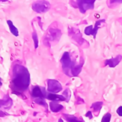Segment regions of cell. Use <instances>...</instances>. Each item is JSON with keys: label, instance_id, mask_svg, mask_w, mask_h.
Here are the masks:
<instances>
[{"label": "cell", "instance_id": "obj_11", "mask_svg": "<svg viewBox=\"0 0 122 122\" xmlns=\"http://www.w3.org/2000/svg\"><path fill=\"white\" fill-rule=\"evenodd\" d=\"M121 60H122V56L121 55H118L117 56H116V57L106 60L104 61V66H108L110 68H115L116 66L119 64Z\"/></svg>", "mask_w": 122, "mask_h": 122}, {"label": "cell", "instance_id": "obj_16", "mask_svg": "<svg viewBox=\"0 0 122 122\" xmlns=\"http://www.w3.org/2000/svg\"><path fill=\"white\" fill-rule=\"evenodd\" d=\"M103 105V103L102 101H97V102L93 103L91 105V108L93 109V111L94 113H97V112H99L101 111Z\"/></svg>", "mask_w": 122, "mask_h": 122}, {"label": "cell", "instance_id": "obj_19", "mask_svg": "<svg viewBox=\"0 0 122 122\" xmlns=\"http://www.w3.org/2000/svg\"><path fill=\"white\" fill-rule=\"evenodd\" d=\"M71 91L69 88H66L63 93V96L66 98V102H68L70 98H71Z\"/></svg>", "mask_w": 122, "mask_h": 122}, {"label": "cell", "instance_id": "obj_10", "mask_svg": "<svg viewBox=\"0 0 122 122\" xmlns=\"http://www.w3.org/2000/svg\"><path fill=\"white\" fill-rule=\"evenodd\" d=\"M13 104L12 99L7 94L5 95L2 99L0 100V110H9L11 108Z\"/></svg>", "mask_w": 122, "mask_h": 122}, {"label": "cell", "instance_id": "obj_15", "mask_svg": "<svg viewBox=\"0 0 122 122\" xmlns=\"http://www.w3.org/2000/svg\"><path fill=\"white\" fill-rule=\"evenodd\" d=\"M7 23L9 26V28H10V32H12V34L16 37H17L19 35V32H18V30L17 29V27L13 25L12 22L10 20H7Z\"/></svg>", "mask_w": 122, "mask_h": 122}, {"label": "cell", "instance_id": "obj_14", "mask_svg": "<svg viewBox=\"0 0 122 122\" xmlns=\"http://www.w3.org/2000/svg\"><path fill=\"white\" fill-rule=\"evenodd\" d=\"M63 116L64 118V119L67 121V122H84V121L83 120V118H78L76 116L73 115H70V114H67V113H63Z\"/></svg>", "mask_w": 122, "mask_h": 122}, {"label": "cell", "instance_id": "obj_12", "mask_svg": "<svg viewBox=\"0 0 122 122\" xmlns=\"http://www.w3.org/2000/svg\"><path fill=\"white\" fill-rule=\"evenodd\" d=\"M46 98L50 101H66V98L63 95H58L57 93H52L47 91L46 94Z\"/></svg>", "mask_w": 122, "mask_h": 122}, {"label": "cell", "instance_id": "obj_20", "mask_svg": "<svg viewBox=\"0 0 122 122\" xmlns=\"http://www.w3.org/2000/svg\"><path fill=\"white\" fill-rule=\"evenodd\" d=\"M32 39L34 41V44H35V48L37 49L38 47V45H39V40H38V37L36 33V32H34L32 33Z\"/></svg>", "mask_w": 122, "mask_h": 122}, {"label": "cell", "instance_id": "obj_7", "mask_svg": "<svg viewBox=\"0 0 122 122\" xmlns=\"http://www.w3.org/2000/svg\"><path fill=\"white\" fill-rule=\"evenodd\" d=\"M105 20H98L95 23V25L93 26V25H90L88 27H86L84 30V32L86 35H93V38L96 39V35H97V32H98V30L99 28H101V25L102 23L105 22Z\"/></svg>", "mask_w": 122, "mask_h": 122}, {"label": "cell", "instance_id": "obj_22", "mask_svg": "<svg viewBox=\"0 0 122 122\" xmlns=\"http://www.w3.org/2000/svg\"><path fill=\"white\" fill-rule=\"evenodd\" d=\"M85 116L89 118V119H92V118H93V113H92V112H91V111H88V112L85 114Z\"/></svg>", "mask_w": 122, "mask_h": 122}, {"label": "cell", "instance_id": "obj_26", "mask_svg": "<svg viewBox=\"0 0 122 122\" xmlns=\"http://www.w3.org/2000/svg\"><path fill=\"white\" fill-rule=\"evenodd\" d=\"M0 86H2V83L1 81V78H0Z\"/></svg>", "mask_w": 122, "mask_h": 122}, {"label": "cell", "instance_id": "obj_6", "mask_svg": "<svg viewBox=\"0 0 122 122\" xmlns=\"http://www.w3.org/2000/svg\"><path fill=\"white\" fill-rule=\"evenodd\" d=\"M47 91L50 93H57L63 90V87L61 86L60 83L57 80L54 79H47Z\"/></svg>", "mask_w": 122, "mask_h": 122}, {"label": "cell", "instance_id": "obj_21", "mask_svg": "<svg viewBox=\"0 0 122 122\" xmlns=\"http://www.w3.org/2000/svg\"><path fill=\"white\" fill-rule=\"evenodd\" d=\"M111 118V114L110 113H106L102 118L101 122H110Z\"/></svg>", "mask_w": 122, "mask_h": 122}, {"label": "cell", "instance_id": "obj_17", "mask_svg": "<svg viewBox=\"0 0 122 122\" xmlns=\"http://www.w3.org/2000/svg\"><path fill=\"white\" fill-rule=\"evenodd\" d=\"M106 3L109 8H113L117 5L122 4V0H107Z\"/></svg>", "mask_w": 122, "mask_h": 122}, {"label": "cell", "instance_id": "obj_5", "mask_svg": "<svg viewBox=\"0 0 122 122\" xmlns=\"http://www.w3.org/2000/svg\"><path fill=\"white\" fill-rule=\"evenodd\" d=\"M32 10L37 13H45L50 9V4L45 0H37L32 5Z\"/></svg>", "mask_w": 122, "mask_h": 122}, {"label": "cell", "instance_id": "obj_1", "mask_svg": "<svg viewBox=\"0 0 122 122\" xmlns=\"http://www.w3.org/2000/svg\"><path fill=\"white\" fill-rule=\"evenodd\" d=\"M30 84V74L27 68L20 64H15L12 68L10 88L12 93L22 96L28 90Z\"/></svg>", "mask_w": 122, "mask_h": 122}, {"label": "cell", "instance_id": "obj_18", "mask_svg": "<svg viewBox=\"0 0 122 122\" xmlns=\"http://www.w3.org/2000/svg\"><path fill=\"white\" fill-rule=\"evenodd\" d=\"M33 101H34V102H35V103L44 106V107L46 108L47 111V102L45 101V98H34Z\"/></svg>", "mask_w": 122, "mask_h": 122}, {"label": "cell", "instance_id": "obj_9", "mask_svg": "<svg viewBox=\"0 0 122 122\" xmlns=\"http://www.w3.org/2000/svg\"><path fill=\"white\" fill-rule=\"evenodd\" d=\"M68 32H69V36H71L72 39H73L79 45H82L83 42H86L85 40L83 38L82 35L79 31V30L75 28H69Z\"/></svg>", "mask_w": 122, "mask_h": 122}, {"label": "cell", "instance_id": "obj_24", "mask_svg": "<svg viewBox=\"0 0 122 122\" xmlns=\"http://www.w3.org/2000/svg\"><path fill=\"white\" fill-rule=\"evenodd\" d=\"M8 115H9V113H7L5 112L4 111L0 110V117H4V116H8Z\"/></svg>", "mask_w": 122, "mask_h": 122}, {"label": "cell", "instance_id": "obj_8", "mask_svg": "<svg viewBox=\"0 0 122 122\" xmlns=\"http://www.w3.org/2000/svg\"><path fill=\"white\" fill-rule=\"evenodd\" d=\"M47 93V91L45 89V88L40 87L38 86H33L32 88L31 96L33 99L34 98H46Z\"/></svg>", "mask_w": 122, "mask_h": 122}, {"label": "cell", "instance_id": "obj_3", "mask_svg": "<svg viewBox=\"0 0 122 122\" xmlns=\"http://www.w3.org/2000/svg\"><path fill=\"white\" fill-rule=\"evenodd\" d=\"M61 31L57 28L51 27L48 30V32H47V35L44 40V43L45 45L50 46L49 44L50 42H57L59 41L60 37H61Z\"/></svg>", "mask_w": 122, "mask_h": 122}, {"label": "cell", "instance_id": "obj_2", "mask_svg": "<svg viewBox=\"0 0 122 122\" xmlns=\"http://www.w3.org/2000/svg\"><path fill=\"white\" fill-rule=\"evenodd\" d=\"M60 63L62 64L63 73L69 77L78 76L80 74L83 65V63L76 64V62L71 60L68 52H65L63 53L60 59Z\"/></svg>", "mask_w": 122, "mask_h": 122}, {"label": "cell", "instance_id": "obj_25", "mask_svg": "<svg viewBox=\"0 0 122 122\" xmlns=\"http://www.w3.org/2000/svg\"><path fill=\"white\" fill-rule=\"evenodd\" d=\"M58 122H63V118H59V120H58Z\"/></svg>", "mask_w": 122, "mask_h": 122}, {"label": "cell", "instance_id": "obj_13", "mask_svg": "<svg viewBox=\"0 0 122 122\" xmlns=\"http://www.w3.org/2000/svg\"><path fill=\"white\" fill-rule=\"evenodd\" d=\"M63 108H64L63 106L60 104L57 101H52L50 102V111L53 113H56V112H59L60 111H62Z\"/></svg>", "mask_w": 122, "mask_h": 122}, {"label": "cell", "instance_id": "obj_4", "mask_svg": "<svg viewBox=\"0 0 122 122\" xmlns=\"http://www.w3.org/2000/svg\"><path fill=\"white\" fill-rule=\"evenodd\" d=\"M96 0H75L73 4H76V7H78L80 12L83 14L86 11L94 9V3Z\"/></svg>", "mask_w": 122, "mask_h": 122}, {"label": "cell", "instance_id": "obj_23", "mask_svg": "<svg viewBox=\"0 0 122 122\" xmlns=\"http://www.w3.org/2000/svg\"><path fill=\"white\" fill-rule=\"evenodd\" d=\"M116 113L119 116H122V106H119L117 110H116Z\"/></svg>", "mask_w": 122, "mask_h": 122}]
</instances>
